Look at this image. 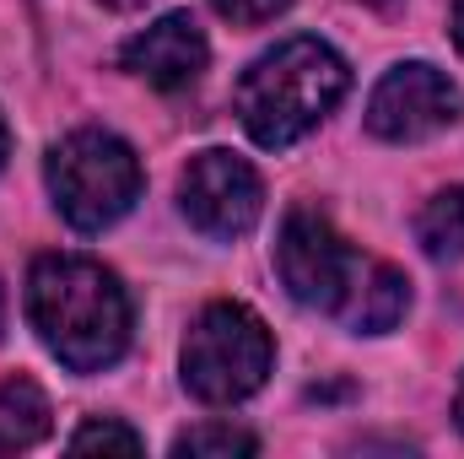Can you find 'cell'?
<instances>
[{
    "label": "cell",
    "instance_id": "obj_1",
    "mask_svg": "<svg viewBox=\"0 0 464 459\" xmlns=\"http://www.w3.org/2000/svg\"><path fill=\"white\" fill-rule=\"evenodd\" d=\"M27 319L71 373H103L130 346V298L98 259L44 254L27 276Z\"/></svg>",
    "mask_w": 464,
    "mask_h": 459
},
{
    "label": "cell",
    "instance_id": "obj_2",
    "mask_svg": "<svg viewBox=\"0 0 464 459\" xmlns=\"http://www.w3.org/2000/svg\"><path fill=\"white\" fill-rule=\"evenodd\" d=\"M346 82H351L346 60L330 44H319V38H286V44H276L270 54H259L237 76L232 103H237L243 130L259 146L281 151L297 135H308L319 119L346 98Z\"/></svg>",
    "mask_w": 464,
    "mask_h": 459
},
{
    "label": "cell",
    "instance_id": "obj_3",
    "mask_svg": "<svg viewBox=\"0 0 464 459\" xmlns=\"http://www.w3.org/2000/svg\"><path fill=\"white\" fill-rule=\"evenodd\" d=\"M49 195L82 232H103L140 195V157L109 130H76L49 151Z\"/></svg>",
    "mask_w": 464,
    "mask_h": 459
},
{
    "label": "cell",
    "instance_id": "obj_4",
    "mask_svg": "<svg viewBox=\"0 0 464 459\" xmlns=\"http://www.w3.org/2000/svg\"><path fill=\"white\" fill-rule=\"evenodd\" d=\"M276 341L243 303H211L184 341V389L206 405H237L270 378Z\"/></svg>",
    "mask_w": 464,
    "mask_h": 459
},
{
    "label": "cell",
    "instance_id": "obj_5",
    "mask_svg": "<svg viewBox=\"0 0 464 459\" xmlns=\"http://www.w3.org/2000/svg\"><path fill=\"white\" fill-rule=\"evenodd\" d=\"M276 270H281L286 292H292L303 308H324V314H335V308L351 298L356 254H351V243L330 228L324 217H314V211H292V217L281 222Z\"/></svg>",
    "mask_w": 464,
    "mask_h": 459
},
{
    "label": "cell",
    "instance_id": "obj_6",
    "mask_svg": "<svg viewBox=\"0 0 464 459\" xmlns=\"http://www.w3.org/2000/svg\"><path fill=\"white\" fill-rule=\"evenodd\" d=\"M179 206L206 238H243L265 211V184L237 151H200L179 173Z\"/></svg>",
    "mask_w": 464,
    "mask_h": 459
},
{
    "label": "cell",
    "instance_id": "obj_7",
    "mask_svg": "<svg viewBox=\"0 0 464 459\" xmlns=\"http://www.w3.org/2000/svg\"><path fill=\"white\" fill-rule=\"evenodd\" d=\"M459 109H464L459 87L438 65L411 60V65H394L372 87V98H367V130L378 141H427L443 124H454Z\"/></svg>",
    "mask_w": 464,
    "mask_h": 459
},
{
    "label": "cell",
    "instance_id": "obj_8",
    "mask_svg": "<svg viewBox=\"0 0 464 459\" xmlns=\"http://www.w3.org/2000/svg\"><path fill=\"white\" fill-rule=\"evenodd\" d=\"M206 60H211V44H206L200 22H195L189 11H168L162 22H151L146 33H135V38L119 49V65H124L130 76H140L146 87H157V93L189 87V82L206 71Z\"/></svg>",
    "mask_w": 464,
    "mask_h": 459
},
{
    "label": "cell",
    "instance_id": "obj_9",
    "mask_svg": "<svg viewBox=\"0 0 464 459\" xmlns=\"http://www.w3.org/2000/svg\"><path fill=\"white\" fill-rule=\"evenodd\" d=\"M351 292H356L351 330H362V336H383V330H394V325L405 319V308H411V281H405V270H394V265H372L367 281L351 287Z\"/></svg>",
    "mask_w": 464,
    "mask_h": 459
},
{
    "label": "cell",
    "instance_id": "obj_10",
    "mask_svg": "<svg viewBox=\"0 0 464 459\" xmlns=\"http://www.w3.org/2000/svg\"><path fill=\"white\" fill-rule=\"evenodd\" d=\"M49 433V400L33 378H0V454L33 449Z\"/></svg>",
    "mask_w": 464,
    "mask_h": 459
},
{
    "label": "cell",
    "instance_id": "obj_11",
    "mask_svg": "<svg viewBox=\"0 0 464 459\" xmlns=\"http://www.w3.org/2000/svg\"><path fill=\"white\" fill-rule=\"evenodd\" d=\"M416 238L432 259H459L464 254V184H449L438 190L421 217H416Z\"/></svg>",
    "mask_w": 464,
    "mask_h": 459
},
{
    "label": "cell",
    "instance_id": "obj_12",
    "mask_svg": "<svg viewBox=\"0 0 464 459\" xmlns=\"http://www.w3.org/2000/svg\"><path fill=\"white\" fill-rule=\"evenodd\" d=\"M259 438L237 433V427H189L173 438V454H254Z\"/></svg>",
    "mask_w": 464,
    "mask_h": 459
},
{
    "label": "cell",
    "instance_id": "obj_13",
    "mask_svg": "<svg viewBox=\"0 0 464 459\" xmlns=\"http://www.w3.org/2000/svg\"><path fill=\"white\" fill-rule=\"evenodd\" d=\"M71 449H124V454H140V433H130L119 422H87L71 438Z\"/></svg>",
    "mask_w": 464,
    "mask_h": 459
},
{
    "label": "cell",
    "instance_id": "obj_14",
    "mask_svg": "<svg viewBox=\"0 0 464 459\" xmlns=\"http://www.w3.org/2000/svg\"><path fill=\"white\" fill-rule=\"evenodd\" d=\"M227 22H237V27H254V22H270V16H281L292 0H211Z\"/></svg>",
    "mask_w": 464,
    "mask_h": 459
},
{
    "label": "cell",
    "instance_id": "obj_15",
    "mask_svg": "<svg viewBox=\"0 0 464 459\" xmlns=\"http://www.w3.org/2000/svg\"><path fill=\"white\" fill-rule=\"evenodd\" d=\"M454 44H459V54H464V0L454 5Z\"/></svg>",
    "mask_w": 464,
    "mask_h": 459
},
{
    "label": "cell",
    "instance_id": "obj_16",
    "mask_svg": "<svg viewBox=\"0 0 464 459\" xmlns=\"http://www.w3.org/2000/svg\"><path fill=\"white\" fill-rule=\"evenodd\" d=\"M103 5H109V11H140L146 0H103Z\"/></svg>",
    "mask_w": 464,
    "mask_h": 459
},
{
    "label": "cell",
    "instance_id": "obj_17",
    "mask_svg": "<svg viewBox=\"0 0 464 459\" xmlns=\"http://www.w3.org/2000/svg\"><path fill=\"white\" fill-rule=\"evenodd\" d=\"M5 151H11V130H5V119H0V168H5Z\"/></svg>",
    "mask_w": 464,
    "mask_h": 459
},
{
    "label": "cell",
    "instance_id": "obj_18",
    "mask_svg": "<svg viewBox=\"0 0 464 459\" xmlns=\"http://www.w3.org/2000/svg\"><path fill=\"white\" fill-rule=\"evenodd\" d=\"M454 416H459V427H464V378H459V395H454Z\"/></svg>",
    "mask_w": 464,
    "mask_h": 459
},
{
    "label": "cell",
    "instance_id": "obj_19",
    "mask_svg": "<svg viewBox=\"0 0 464 459\" xmlns=\"http://www.w3.org/2000/svg\"><path fill=\"white\" fill-rule=\"evenodd\" d=\"M0 330H5V292H0Z\"/></svg>",
    "mask_w": 464,
    "mask_h": 459
},
{
    "label": "cell",
    "instance_id": "obj_20",
    "mask_svg": "<svg viewBox=\"0 0 464 459\" xmlns=\"http://www.w3.org/2000/svg\"><path fill=\"white\" fill-rule=\"evenodd\" d=\"M362 5H389V0H362Z\"/></svg>",
    "mask_w": 464,
    "mask_h": 459
}]
</instances>
